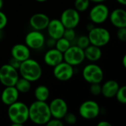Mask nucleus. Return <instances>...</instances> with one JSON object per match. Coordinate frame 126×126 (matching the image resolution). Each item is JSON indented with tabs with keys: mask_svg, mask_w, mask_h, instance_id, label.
<instances>
[{
	"mask_svg": "<svg viewBox=\"0 0 126 126\" xmlns=\"http://www.w3.org/2000/svg\"><path fill=\"white\" fill-rule=\"evenodd\" d=\"M52 118L49 104L46 101L35 100L29 107V119L35 124L46 125Z\"/></svg>",
	"mask_w": 126,
	"mask_h": 126,
	"instance_id": "f257e3e1",
	"label": "nucleus"
},
{
	"mask_svg": "<svg viewBox=\"0 0 126 126\" xmlns=\"http://www.w3.org/2000/svg\"><path fill=\"white\" fill-rule=\"evenodd\" d=\"M7 114L12 126H21L29 120V107L23 102L16 101L8 106Z\"/></svg>",
	"mask_w": 126,
	"mask_h": 126,
	"instance_id": "f03ea898",
	"label": "nucleus"
},
{
	"mask_svg": "<svg viewBox=\"0 0 126 126\" xmlns=\"http://www.w3.org/2000/svg\"><path fill=\"white\" fill-rule=\"evenodd\" d=\"M21 77L29 81L35 82L38 80L42 75V69L39 63L34 59L28 58L21 63L19 66Z\"/></svg>",
	"mask_w": 126,
	"mask_h": 126,
	"instance_id": "7ed1b4c3",
	"label": "nucleus"
},
{
	"mask_svg": "<svg viewBox=\"0 0 126 126\" xmlns=\"http://www.w3.org/2000/svg\"><path fill=\"white\" fill-rule=\"evenodd\" d=\"M88 38L90 44L102 47L108 44L111 40V34L109 31L103 27H93L89 31Z\"/></svg>",
	"mask_w": 126,
	"mask_h": 126,
	"instance_id": "20e7f679",
	"label": "nucleus"
},
{
	"mask_svg": "<svg viewBox=\"0 0 126 126\" xmlns=\"http://www.w3.org/2000/svg\"><path fill=\"white\" fill-rule=\"evenodd\" d=\"M83 79L89 83H100L104 78V73L100 66L95 63L86 65L82 72Z\"/></svg>",
	"mask_w": 126,
	"mask_h": 126,
	"instance_id": "39448f33",
	"label": "nucleus"
},
{
	"mask_svg": "<svg viewBox=\"0 0 126 126\" xmlns=\"http://www.w3.org/2000/svg\"><path fill=\"white\" fill-rule=\"evenodd\" d=\"M63 61L72 66L80 65L85 60L84 50L77 45L70 46L69 49L63 53Z\"/></svg>",
	"mask_w": 126,
	"mask_h": 126,
	"instance_id": "423d86ee",
	"label": "nucleus"
},
{
	"mask_svg": "<svg viewBox=\"0 0 126 126\" xmlns=\"http://www.w3.org/2000/svg\"><path fill=\"white\" fill-rule=\"evenodd\" d=\"M19 78L18 69L11 66L9 63L0 67V82L4 86H15Z\"/></svg>",
	"mask_w": 126,
	"mask_h": 126,
	"instance_id": "0eeeda50",
	"label": "nucleus"
},
{
	"mask_svg": "<svg viewBox=\"0 0 126 126\" xmlns=\"http://www.w3.org/2000/svg\"><path fill=\"white\" fill-rule=\"evenodd\" d=\"M100 106L94 100H86L79 107V114L86 120H93L100 114Z\"/></svg>",
	"mask_w": 126,
	"mask_h": 126,
	"instance_id": "6e6552de",
	"label": "nucleus"
},
{
	"mask_svg": "<svg viewBox=\"0 0 126 126\" xmlns=\"http://www.w3.org/2000/svg\"><path fill=\"white\" fill-rule=\"evenodd\" d=\"M109 16V7L101 3H97L94 6L89 12L90 20L97 24H100L104 23Z\"/></svg>",
	"mask_w": 126,
	"mask_h": 126,
	"instance_id": "1a4fd4ad",
	"label": "nucleus"
},
{
	"mask_svg": "<svg viewBox=\"0 0 126 126\" xmlns=\"http://www.w3.org/2000/svg\"><path fill=\"white\" fill-rule=\"evenodd\" d=\"M60 20L65 28L75 29L80 23V13L75 8H67L63 11Z\"/></svg>",
	"mask_w": 126,
	"mask_h": 126,
	"instance_id": "9d476101",
	"label": "nucleus"
},
{
	"mask_svg": "<svg viewBox=\"0 0 126 126\" xmlns=\"http://www.w3.org/2000/svg\"><path fill=\"white\" fill-rule=\"evenodd\" d=\"M51 116L56 119H63L68 112V106L66 102L62 98H55L49 104Z\"/></svg>",
	"mask_w": 126,
	"mask_h": 126,
	"instance_id": "9b49d317",
	"label": "nucleus"
},
{
	"mask_svg": "<svg viewBox=\"0 0 126 126\" xmlns=\"http://www.w3.org/2000/svg\"><path fill=\"white\" fill-rule=\"evenodd\" d=\"M53 75L55 78L60 81H67L73 77V66L65 61H62L54 66Z\"/></svg>",
	"mask_w": 126,
	"mask_h": 126,
	"instance_id": "f8f14e48",
	"label": "nucleus"
},
{
	"mask_svg": "<svg viewBox=\"0 0 126 126\" xmlns=\"http://www.w3.org/2000/svg\"><path fill=\"white\" fill-rule=\"evenodd\" d=\"M25 44L32 49H39L45 44V37L44 34L38 30L29 32L25 36Z\"/></svg>",
	"mask_w": 126,
	"mask_h": 126,
	"instance_id": "ddd939ff",
	"label": "nucleus"
},
{
	"mask_svg": "<svg viewBox=\"0 0 126 126\" xmlns=\"http://www.w3.org/2000/svg\"><path fill=\"white\" fill-rule=\"evenodd\" d=\"M47 29L48 35L51 38L54 40H58V38L63 37L65 30V27L61 20L57 18L49 20Z\"/></svg>",
	"mask_w": 126,
	"mask_h": 126,
	"instance_id": "4468645a",
	"label": "nucleus"
},
{
	"mask_svg": "<svg viewBox=\"0 0 126 126\" xmlns=\"http://www.w3.org/2000/svg\"><path fill=\"white\" fill-rule=\"evenodd\" d=\"M49 18L47 15L38 13L32 15L30 18V25L35 30H43L47 29L49 22Z\"/></svg>",
	"mask_w": 126,
	"mask_h": 126,
	"instance_id": "2eb2a0df",
	"label": "nucleus"
},
{
	"mask_svg": "<svg viewBox=\"0 0 126 126\" xmlns=\"http://www.w3.org/2000/svg\"><path fill=\"white\" fill-rule=\"evenodd\" d=\"M109 19L113 26L117 28L126 27V11L124 9L117 8L109 13Z\"/></svg>",
	"mask_w": 126,
	"mask_h": 126,
	"instance_id": "dca6fc26",
	"label": "nucleus"
},
{
	"mask_svg": "<svg viewBox=\"0 0 126 126\" xmlns=\"http://www.w3.org/2000/svg\"><path fill=\"white\" fill-rule=\"evenodd\" d=\"M19 92L14 86H5L1 94V100L6 106H10L18 101Z\"/></svg>",
	"mask_w": 126,
	"mask_h": 126,
	"instance_id": "f3484780",
	"label": "nucleus"
},
{
	"mask_svg": "<svg viewBox=\"0 0 126 126\" xmlns=\"http://www.w3.org/2000/svg\"><path fill=\"white\" fill-rule=\"evenodd\" d=\"M11 56L22 62L30 58V49L26 44H16L11 49Z\"/></svg>",
	"mask_w": 126,
	"mask_h": 126,
	"instance_id": "a211bd4d",
	"label": "nucleus"
},
{
	"mask_svg": "<svg viewBox=\"0 0 126 126\" xmlns=\"http://www.w3.org/2000/svg\"><path fill=\"white\" fill-rule=\"evenodd\" d=\"M44 61L47 65L54 67L63 61V53L57 49H51L45 53Z\"/></svg>",
	"mask_w": 126,
	"mask_h": 126,
	"instance_id": "6ab92c4d",
	"label": "nucleus"
},
{
	"mask_svg": "<svg viewBox=\"0 0 126 126\" xmlns=\"http://www.w3.org/2000/svg\"><path fill=\"white\" fill-rule=\"evenodd\" d=\"M119 88V83L116 80H109L101 86V94L106 98H112L115 97Z\"/></svg>",
	"mask_w": 126,
	"mask_h": 126,
	"instance_id": "aec40b11",
	"label": "nucleus"
},
{
	"mask_svg": "<svg viewBox=\"0 0 126 126\" xmlns=\"http://www.w3.org/2000/svg\"><path fill=\"white\" fill-rule=\"evenodd\" d=\"M85 58L88 59L90 61H97L102 57V50L100 47L89 44L84 49Z\"/></svg>",
	"mask_w": 126,
	"mask_h": 126,
	"instance_id": "412c9836",
	"label": "nucleus"
},
{
	"mask_svg": "<svg viewBox=\"0 0 126 126\" xmlns=\"http://www.w3.org/2000/svg\"><path fill=\"white\" fill-rule=\"evenodd\" d=\"M49 89L44 85L37 86L34 92L35 97L38 101H47L49 97Z\"/></svg>",
	"mask_w": 126,
	"mask_h": 126,
	"instance_id": "4be33fe9",
	"label": "nucleus"
},
{
	"mask_svg": "<svg viewBox=\"0 0 126 126\" xmlns=\"http://www.w3.org/2000/svg\"><path fill=\"white\" fill-rule=\"evenodd\" d=\"M19 93H27L31 89V82L21 77L17 80L15 86Z\"/></svg>",
	"mask_w": 126,
	"mask_h": 126,
	"instance_id": "5701e85b",
	"label": "nucleus"
},
{
	"mask_svg": "<svg viewBox=\"0 0 126 126\" xmlns=\"http://www.w3.org/2000/svg\"><path fill=\"white\" fill-rule=\"evenodd\" d=\"M55 49H57L62 53H63L65 51H66L69 49V47L71 46L70 41L63 37H61V38H58V40H55Z\"/></svg>",
	"mask_w": 126,
	"mask_h": 126,
	"instance_id": "b1692460",
	"label": "nucleus"
},
{
	"mask_svg": "<svg viewBox=\"0 0 126 126\" xmlns=\"http://www.w3.org/2000/svg\"><path fill=\"white\" fill-rule=\"evenodd\" d=\"M90 2V0H75V9L77 10L78 12H84L89 8Z\"/></svg>",
	"mask_w": 126,
	"mask_h": 126,
	"instance_id": "393cba45",
	"label": "nucleus"
},
{
	"mask_svg": "<svg viewBox=\"0 0 126 126\" xmlns=\"http://www.w3.org/2000/svg\"><path fill=\"white\" fill-rule=\"evenodd\" d=\"M115 97L117 100V101L122 104L126 103V86H123L119 88L118 91L117 92Z\"/></svg>",
	"mask_w": 126,
	"mask_h": 126,
	"instance_id": "a878e982",
	"label": "nucleus"
},
{
	"mask_svg": "<svg viewBox=\"0 0 126 126\" xmlns=\"http://www.w3.org/2000/svg\"><path fill=\"white\" fill-rule=\"evenodd\" d=\"M89 44H90V41L88 38V35H81L78 38L77 41V46H78L81 49H84Z\"/></svg>",
	"mask_w": 126,
	"mask_h": 126,
	"instance_id": "bb28decb",
	"label": "nucleus"
},
{
	"mask_svg": "<svg viewBox=\"0 0 126 126\" xmlns=\"http://www.w3.org/2000/svg\"><path fill=\"white\" fill-rule=\"evenodd\" d=\"M63 37L65 38L66 39H67L68 41H69L71 42L76 37V33L75 32V30L72 29V28H65Z\"/></svg>",
	"mask_w": 126,
	"mask_h": 126,
	"instance_id": "cd10ccee",
	"label": "nucleus"
},
{
	"mask_svg": "<svg viewBox=\"0 0 126 126\" xmlns=\"http://www.w3.org/2000/svg\"><path fill=\"white\" fill-rule=\"evenodd\" d=\"M89 91L92 95L97 96L101 94V85L100 83H92L89 88Z\"/></svg>",
	"mask_w": 126,
	"mask_h": 126,
	"instance_id": "c85d7f7f",
	"label": "nucleus"
},
{
	"mask_svg": "<svg viewBox=\"0 0 126 126\" xmlns=\"http://www.w3.org/2000/svg\"><path fill=\"white\" fill-rule=\"evenodd\" d=\"M65 122L69 125H73V124H75L76 122H77V117L75 114L73 113H69L67 112L66 114V115L63 117V118Z\"/></svg>",
	"mask_w": 126,
	"mask_h": 126,
	"instance_id": "c756f323",
	"label": "nucleus"
},
{
	"mask_svg": "<svg viewBox=\"0 0 126 126\" xmlns=\"http://www.w3.org/2000/svg\"><path fill=\"white\" fill-rule=\"evenodd\" d=\"M117 36L118 39L121 41H126V27H121L117 28Z\"/></svg>",
	"mask_w": 126,
	"mask_h": 126,
	"instance_id": "7c9ffc66",
	"label": "nucleus"
},
{
	"mask_svg": "<svg viewBox=\"0 0 126 126\" xmlns=\"http://www.w3.org/2000/svg\"><path fill=\"white\" fill-rule=\"evenodd\" d=\"M7 17L4 13L0 10V30H3L7 24Z\"/></svg>",
	"mask_w": 126,
	"mask_h": 126,
	"instance_id": "2f4dec72",
	"label": "nucleus"
},
{
	"mask_svg": "<svg viewBox=\"0 0 126 126\" xmlns=\"http://www.w3.org/2000/svg\"><path fill=\"white\" fill-rule=\"evenodd\" d=\"M46 125L47 126H63V123L60 119L51 118Z\"/></svg>",
	"mask_w": 126,
	"mask_h": 126,
	"instance_id": "473e14b6",
	"label": "nucleus"
},
{
	"mask_svg": "<svg viewBox=\"0 0 126 126\" xmlns=\"http://www.w3.org/2000/svg\"><path fill=\"white\" fill-rule=\"evenodd\" d=\"M21 61H19L18 60H17V59H16V58H11V59L10 60V63H9V64L11 66H13V67H14L15 69H18H18H19V66H20V65H21Z\"/></svg>",
	"mask_w": 126,
	"mask_h": 126,
	"instance_id": "72a5a7b5",
	"label": "nucleus"
},
{
	"mask_svg": "<svg viewBox=\"0 0 126 126\" xmlns=\"http://www.w3.org/2000/svg\"><path fill=\"white\" fill-rule=\"evenodd\" d=\"M97 126H111V124L107 121H100L97 123Z\"/></svg>",
	"mask_w": 126,
	"mask_h": 126,
	"instance_id": "f704fd0d",
	"label": "nucleus"
},
{
	"mask_svg": "<svg viewBox=\"0 0 126 126\" xmlns=\"http://www.w3.org/2000/svg\"><path fill=\"white\" fill-rule=\"evenodd\" d=\"M119 4H122V5H123V6H125L126 4V0H116Z\"/></svg>",
	"mask_w": 126,
	"mask_h": 126,
	"instance_id": "c9c22d12",
	"label": "nucleus"
},
{
	"mask_svg": "<svg viewBox=\"0 0 126 126\" xmlns=\"http://www.w3.org/2000/svg\"><path fill=\"white\" fill-rule=\"evenodd\" d=\"M123 66H124V68H126V55L123 56Z\"/></svg>",
	"mask_w": 126,
	"mask_h": 126,
	"instance_id": "e433bc0d",
	"label": "nucleus"
},
{
	"mask_svg": "<svg viewBox=\"0 0 126 126\" xmlns=\"http://www.w3.org/2000/svg\"><path fill=\"white\" fill-rule=\"evenodd\" d=\"M90 1L92 2H95V3H101V2L105 1L106 0H90Z\"/></svg>",
	"mask_w": 126,
	"mask_h": 126,
	"instance_id": "4c0bfd02",
	"label": "nucleus"
},
{
	"mask_svg": "<svg viewBox=\"0 0 126 126\" xmlns=\"http://www.w3.org/2000/svg\"><path fill=\"white\" fill-rule=\"evenodd\" d=\"M3 5H4V1L3 0H0V10L3 7Z\"/></svg>",
	"mask_w": 126,
	"mask_h": 126,
	"instance_id": "58836bf2",
	"label": "nucleus"
},
{
	"mask_svg": "<svg viewBox=\"0 0 126 126\" xmlns=\"http://www.w3.org/2000/svg\"><path fill=\"white\" fill-rule=\"evenodd\" d=\"M3 37V32H2V30H0V40Z\"/></svg>",
	"mask_w": 126,
	"mask_h": 126,
	"instance_id": "ea45409f",
	"label": "nucleus"
},
{
	"mask_svg": "<svg viewBox=\"0 0 126 126\" xmlns=\"http://www.w3.org/2000/svg\"><path fill=\"white\" fill-rule=\"evenodd\" d=\"M35 1H38V2H44V1H47V0H35Z\"/></svg>",
	"mask_w": 126,
	"mask_h": 126,
	"instance_id": "a19ab883",
	"label": "nucleus"
}]
</instances>
